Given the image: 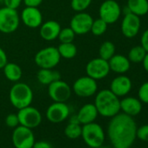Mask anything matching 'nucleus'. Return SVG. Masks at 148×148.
<instances>
[{"instance_id":"1","label":"nucleus","mask_w":148,"mask_h":148,"mask_svg":"<svg viewBox=\"0 0 148 148\" xmlns=\"http://www.w3.org/2000/svg\"><path fill=\"white\" fill-rule=\"evenodd\" d=\"M137 125L132 116L118 113L111 118L107 134L114 148H130L136 139Z\"/></svg>"},{"instance_id":"2","label":"nucleus","mask_w":148,"mask_h":148,"mask_svg":"<svg viewBox=\"0 0 148 148\" xmlns=\"http://www.w3.org/2000/svg\"><path fill=\"white\" fill-rule=\"evenodd\" d=\"M94 105L99 115L112 118L120 112V100L110 89L99 91L96 97Z\"/></svg>"},{"instance_id":"3","label":"nucleus","mask_w":148,"mask_h":148,"mask_svg":"<svg viewBox=\"0 0 148 148\" xmlns=\"http://www.w3.org/2000/svg\"><path fill=\"white\" fill-rule=\"evenodd\" d=\"M9 99L12 105L19 110L31 106L33 99V92L27 84L18 82L11 88Z\"/></svg>"},{"instance_id":"4","label":"nucleus","mask_w":148,"mask_h":148,"mask_svg":"<svg viewBox=\"0 0 148 148\" xmlns=\"http://www.w3.org/2000/svg\"><path fill=\"white\" fill-rule=\"evenodd\" d=\"M81 137L85 143L91 148H97L103 145L106 138L104 129L95 122L83 125Z\"/></svg>"},{"instance_id":"5","label":"nucleus","mask_w":148,"mask_h":148,"mask_svg":"<svg viewBox=\"0 0 148 148\" xmlns=\"http://www.w3.org/2000/svg\"><path fill=\"white\" fill-rule=\"evenodd\" d=\"M61 57L58 48L55 46H48L38 51L34 58L36 64L40 68L53 69L60 62Z\"/></svg>"},{"instance_id":"6","label":"nucleus","mask_w":148,"mask_h":148,"mask_svg":"<svg viewBox=\"0 0 148 148\" xmlns=\"http://www.w3.org/2000/svg\"><path fill=\"white\" fill-rule=\"evenodd\" d=\"M20 17L15 9L6 6L0 8V32L3 33H12L19 26Z\"/></svg>"},{"instance_id":"7","label":"nucleus","mask_w":148,"mask_h":148,"mask_svg":"<svg viewBox=\"0 0 148 148\" xmlns=\"http://www.w3.org/2000/svg\"><path fill=\"white\" fill-rule=\"evenodd\" d=\"M121 13V7L115 0H105L100 5L99 10V18L107 25H112L116 23L119 19Z\"/></svg>"},{"instance_id":"8","label":"nucleus","mask_w":148,"mask_h":148,"mask_svg":"<svg viewBox=\"0 0 148 148\" xmlns=\"http://www.w3.org/2000/svg\"><path fill=\"white\" fill-rule=\"evenodd\" d=\"M12 143L16 148H32L35 143V137L31 128L24 125H18L12 132Z\"/></svg>"},{"instance_id":"9","label":"nucleus","mask_w":148,"mask_h":148,"mask_svg":"<svg viewBox=\"0 0 148 148\" xmlns=\"http://www.w3.org/2000/svg\"><path fill=\"white\" fill-rule=\"evenodd\" d=\"M72 91L80 98L92 97L98 91L97 80L90 78L89 76L80 77L73 83Z\"/></svg>"},{"instance_id":"10","label":"nucleus","mask_w":148,"mask_h":148,"mask_svg":"<svg viewBox=\"0 0 148 148\" xmlns=\"http://www.w3.org/2000/svg\"><path fill=\"white\" fill-rule=\"evenodd\" d=\"M86 74L95 80H100L108 76L111 71L107 60L101 58H96L90 60L86 67Z\"/></svg>"},{"instance_id":"11","label":"nucleus","mask_w":148,"mask_h":148,"mask_svg":"<svg viewBox=\"0 0 148 148\" xmlns=\"http://www.w3.org/2000/svg\"><path fill=\"white\" fill-rule=\"evenodd\" d=\"M17 114L19 119V125L31 129L38 126L42 121V115L40 112L31 106L19 109Z\"/></svg>"},{"instance_id":"12","label":"nucleus","mask_w":148,"mask_h":148,"mask_svg":"<svg viewBox=\"0 0 148 148\" xmlns=\"http://www.w3.org/2000/svg\"><path fill=\"white\" fill-rule=\"evenodd\" d=\"M48 94L54 102H65L71 98V89L66 82L58 79L48 86Z\"/></svg>"},{"instance_id":"13","label":"nucleus","mask_w":148,"mask_h":148,"mask_svg":"<svg viewBox=\"0 0 148 148\" xmlns=\"http://www.w3.org/2000/svg\"><path fill=\"white\" fill-rule=\"evenodd\" d=\"M92 17L85 12H78L74 15L70 22V27L78 35H84L91 32V27L93 22Z\"/></svg>"},{"instance_id":"14","label":"nucleus","mask_w":148,"mask_h":148,"mask_svg":"<svg viewBox=\"0 0 148 148\" xmlns=\"http://www.w3.org/2000/svg\"><path fill=\"white\" fill-rule=\"evenodd\" d=\"M140 17L128 12L125 13L121 22V32L127 38H135L140 30Z\"/></svg>"},{"instance_id":"15","label":"nucleus","mask_w":148,"mask_h":148,"mask_svg":"<svg viewBox=\"0 0 148 148\" xmlns=\"http://www.w3.org/2000/svg\"><path fill=\"white\" fill-rule=\"evenodd\" d=\"M70 115V108L65 102H54L46 110V119L53 124L65 120Z\"/></svg>"},{"instance_id":"16","label":"nucleus","mask_w":148,"mask_h":148,"mask_svg":"<svg viewBox=\"0 0 148 148\" xmlns=\"http://www.w3.org/2000/svg\"><path fill=\"white\" fill-rule=\"evenodd\" d=\"M132 83L129 77L119 74L116 78H114L110 85V90L119 98L126 96L132 90Z\"/></svg>"},{"instance_id":"17","label":"nucleus","mask_w":148,"mask_h":148,"mask_svg":"<svg viewBox=\"0 0 148 148\" xmlns=\"http://www.w3.org/2000/svg\"><path fill=\"white\" fill-rule=\"evenodd\" d=\"M21 20L29 28H38L43 23V15L38 7L26 6L21 13Z\"/></svg>"},{"instance_id":"18","label":"nucleus","mask_w":148,"mask_h":148,"mask_svg":"<svg viewBox=\"0 0 148 148\" xmlns=\"http://www.w3.org/2000/svg\"><path fill=\"white\" fill-rule=\"evenodd\" d=\"M39 35L45 41H52L58 38L61 30L60 25L54 20H49L39 26Z\"/></svg>"},{"instance_id":"19","label":"nucleus","mask_w":148,"mask_h":148,"mask_svg":"<svg viewBox=\"0 0 148 148\" xmlns=\"http://www.w3.org/2000/svg\"><path fill=\"white\" fill-rule=\"evenodd\" d=\"M110 70L118 74H125L131 68V62L122 54H114L108 60Z\"/></svg>"},{"instance_id":"20","label":"nucleus","mask_w":148,"mask_h":148,"mask_svg":"<svg viewBox=\"0 0 148 148\" xmlns=\"http://www.w3.org/2000/svg\"><path fill=\"white\" fill-rule=\"evenodd\" d=\"M120 110L129 116H137L142 110V102L134 97H125L120 100Z\"/></svg>"},{"instance_id":"21","label":"nucleus","mask_w":148,"mask_h":148,"mask_svg":"<svg viewBox=\"0 0 148 148\" xmlns=\"http://www.w3.org/2000/svg\"><path fill=\"white\" fill-rule=\"evenodd\" d=\"M99 115L94 104H86L79 111L77 117L81 125H86L94 122Z\"/></svg>"},{"instance_id":"22","label":"nucleus","mask_w":148,"mask_h":148,"mask_svg":"<svg viewBox=\"0 0 148 148\" xmlns=\"http://www.w3.org/2000/svg\"><path fill=\"white\" fill-rule=\"evenodd\" d=\"M37 79L41 85L49 86L51 83L61 79L60 73L54 69L40 68L37 74Z\"/></svg>"},{"instance_id":"23","label":"nucleus","mask_w":148,"mask_h":148,"mask_svg":"<svg viewBox=\"0 0 148 148\" xmlns=\"http://www.w3.org/2000/svg\"><path fill=\"white\" fill-rule=\"evenodd\" d=\"M126 7L129 12L143 17L148 13V0H127Z\"/></svg>"},{"instance_id":"24","label":"nucleus","mask_w":148,"mask_h":148,"mask_svg":"<svg viewBox=\"0 0 148 148\" xmlns=\"http://www.w3.org/2000/svg\"><path fill=\"white\" fill-rule=\"evenodd\" d=\"M3 70L5 77L12 82H18L22 78V69L15 63H7L4 66Z\"/></svg>"},{"instance_id":"25","label":"nucleus","mask_w":148,"mask_h":148,"mask_svg":"<svg viewBox=\"0 0 148 148\" xmlns=\"http://www.w3.org/2000/svg\"><path fill=\"white\" fill-rule=\"evenodd\" d=\"M58 51L60 57L65 59L75 58L78 53L77 46L73 43H61L58 47Z\"/></svg>"},{"instance_id":"26","label":"nucleus","mask_w":148,"mask_h":148,"mask_svg":"<svg viewBox=\"0 0 148 148\" xmlns=\"http://www.w3.org/2000/svg\"><path fill=\"white\" fill-rule=\"evenodd\" d=\"M115 51H116V48L112 42L105 41L104 43H102L99 50V58L108 61L115 54Z\"/></svg>"},{"instance_id":"27","label":"nucleus","mask_w":148,"mask_h":148,"mask_svg":"<svg viewBox=\"0 0 148 148\" xmlns=\"http://www.w3.org/2000/svg\"><path fill=\"white\" fill-rule=\"evenodd\" d=\"M146 54V51L141 45H136L133 46L128 52V59L131 63L138 64L141 63Z\"/></svg>"},{"instance_id":"28","label":"nucleus","mask_w":148,"mask_h":148,"mask_svg":"<svg viewBox=\"0 0 148 148\" xmlns=\"http://www.w3.org/2000/svg\"><path fill=\"white\" fill-rule=\"evenodd\" d=\"M81 132H82V126L80 125V124L69 123L64 129L65 136L71 139H76L81 137Z\"/></svg>"},{"instance_id":"29","label":"nucleus","mask_w":148,"mask_h":148,"mask_svg":"<svg viewBox=\"0 0 148 148\" xmlns=\"http://www.w3.org/2000/svg\"><path fill=\"white\" fill-rule=\"evenodd\" d=\"M108 25L100 18L98 19L93 20L92 27H91V32L94 36H101L103 35L106 30H107Z\"/></svg>"},{"instance_id":"30","label":"nucleus","mask_w":148,"mask_h":148,"mask_svg":"<svg viewBox=\"0 0 148 148\" xmlns=\"http://www.w3.org/2000/svg\"><path fill=\"white\" fill-rule=\"evenodd\" d=\"M75 35V32L72 31L71 27H66L64 29L61 28L58 38L61 43H72Z\"/></svg>"},{"instance_id":"31","label":"nucleus","mask_w":148,"mask_h":148,"mask_svg":"<svg viewBox=\"0 0 148 148\" xmlns=\"http://www.w3.org/2000/svg\"><path fill=\"white\" fill-rule=\"evenodd\" d=\"M92 0H71V7L77 12H85L92 4Z\"/></svg>"},{"instance_id":"32","label":"nucleus","mask_w":148,"mask_h":148,"mask_svg":"<svg viewBox=\"0 0 148 148\" xmlns=\"http://www.w3.org/2000/svg\"><path fill=\"white\" fill-rule=\"evenodd\" d=\"M138 99L144 103V104H148V81L143 83L138 92Z\"/></svg>"},{"instance_id":"33","label":"nucleus","mask_w":148,"mask_h":148,"mask_svg":"<svg viewBox=\"0 0 148 148\" xmlns=\"http://www.w3.org/2000/svg\"><path fill=\"white\" fill-rule=\"evenodd\" d=\"M5 124L11 128H16L18 125H19V119L18 114L10 113L9 115H7L5 118Z\"/></svg>"},{"instance_id":"34","label":"nucleus","mask_w":148,"mask_h":148,"mask_svg":"<svg viewBox=\"0 0 148 148\" xmlns=\"http://www.w3.org/2000/svg\"><path fill=\"white\" fill-rule=\"evenodd\" d=\"M136 138L142 141H148V125H144L137 128Z\"/></svg>"},{"instance_id":"35","label":"nucleus","mask_w":148,"mask_h":148,"mask_svg":"<svg viewBox=\"0 0 148 148\" xmlns=\"http://www.w3.org/2000/svg\"><path fill=\"white\" fill-rule=\"evenodd\" d=\"M3 1H4L5 6L11 8V9L17 10L20 6L23 0H3Z\"/></svg>"},{"instance_id":"36","label":"nucleus","mask_w":148,"mask_h":148,"mask_svg":"<svg viewBox=\"0 0 148 148\" xmlns=\"http://www.w3.org/2000/svg\"><path fill=\"white\" fill-rule=\"evenodd\" d=\"M140 45L145 49L146 52H148V29H146L141 35Z\"/></svg>"},{"instance_id":"37","label":"nucleus","mask_w":148,"mask_h":148,"mask_svg":"<svg viewBox=\"0 0 148 148\" xmlns=\"http://www.w3.org/2000/svg\"><path fill=\"white\" fill-rule=\"evenodd\" d=\"M8 63V59H7V55L5 53V51L0 47V70L3 69L4 66Z\"/></svg>"},{"instance_id":"38","label":"nucleus","mask_w":148,"mask_h":148,"mask_svg":"<svg viewBox=\"0 0 148 148\" xmlns=\"http://www.w3.org/2000/svg\"><path fill=\"white\" fill-rule=\"evenodd\" d=\"M24 4L25 5V6L28 7H38L42 2L43 0H23Z\"/></svg>"},{"instance_id":"39","label":"nucleus","mask_w":148,"mask_h":148,"mask_svg":"<svg viewBox=\"0 0 148 148\" xmlns=\"http://www.w3.org/2000/svg\"><path fill=\"white\" fill-rule=\"evenodd\" d=\"M32 148H52V147L49 142L41 140V141H37V142L35 141Z\"/></svg>"},{"instance_id":"40","label":"nucleus","mask_w":148,"mask_h":148,"mask_svg":"<svg viewBox=\"0 0 148 148\" xmlns=\"http://www.w3.org/2000/svg\"><path fill=\"white\" fill-rule=\"evenodd\" d=\"M142 64H143V67H144V70L148 73V52H146L143 61L141 62Z\"/></svg>"},{"instance_id":"41","label":"nucleus","mask_w":148,"mask_h":148,"mask_svg":"<svg viewBox=\"0 0 148 148\" xmlns=\"http://www.w3.org/2000/svg\"><path fill=\"white\" fill-rule=\"evenodd\" d=\"M69 123H74V124H80L79 121V119L77 117V115H72L71 118H70V120H69ZM81 125V124H80Z\"/></svg>"},{"instance_id":"42","label":"nucleus","mask_w":148,"mask_h":148,"mask_svg":"<svg viewBox=\"0 0 148 148\" xmlns=\"http://www.w3.org/2000/svg\"><path fill=\"white\" fill-rule=\"evenodd\" d=\"M97 148H110V147H107V146H103V145H101V146H99V147H97Z\"/></svg>"}]
</instances>
